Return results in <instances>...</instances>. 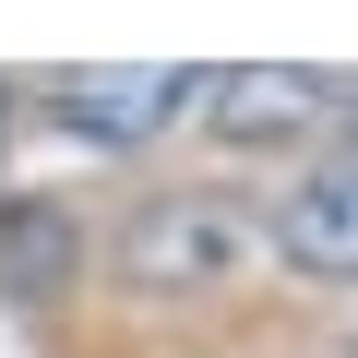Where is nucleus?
<instances>
[{
  "label": "nucleus",
  "instance_id": "0eeeda50",
  "mask_svg": "<svg viewBox=\"0 0 358 358\" xmlns=\"http://www.w3.org/2000/svg\"><path fill=\"white\" fill-rule=\"evenodd\" d=\"M346 358H358V346H346Z\"/></svg>",
  "mask_w": 358,
  "mask_h": 358
},
{
  "label": "nucleus",
  "instance_id": "20e7f679",
  "mask_svg": "<svg viewBox=\"0 0 358 358\" xmlns=\"http://www.w3.org/2000/svg\"><path fill=\"white\" fill-rule=\"evenodd\" d=\"M299 275H346L358 287V155H334V167H310L299 192H287V215L263 227Z\"/></svg>",
  "mask_w": 358,
  "mask_h": 358
},
{
  "label": "nucleus",
  "instance_id": "f257e3e1",
  "mask_svg": "<svg viewBox=\"0 0 358 358\" xmlns=\"http://www.w3.org/2000/svg\"><path fill=\"white\" fill-rule=\"evenodd\" d=\"M263 251V215L251 203H227V192H155L131 227H120V275L131 287H227L239 263Z\"/></svg>",
  "mask_w": 358,
  "mask_h": 358
},
{
  "label": "nucleus",
  "instance_id": "423d86ee",
  "mask_svg": "<svg viewBox=\"0 0 358 358\" xmlns=\"http://www.w3.org/2000/svg\"><path fill=\"white\" fill-rule=\"evenodd\" d=\"M0 155H13V84H0Z\"/></svg>",
  "mask_w": 358,
  "mask_h": 358
},
{
  "label": "nucleus",
  "instance_id": "7ed1b4c3",
  "mask_svg": "<svg viewBox=\"0 0 358 358\" xmlns=\"http://www.w3.org/2000/svg\"><path fill=\"white\" fill-rule=\"evenodd\" d=\"M48 96H60V120L84 143H143V131H167L192 108V72L179 60H96V72H60Z\"/></svg>",
  "mask_w": 358,
  "mask_h": 358
},
{
  "label": "nucleus",
  "instance_id": "f03ea898",
  "mask_svg": "<svg viewBox=\"0 0 358 358\" xmlns=\"http://www.w3.org/2000/svg\"><path fill=\"white\" fill-rule=\"evenodd\" d=\"M192 96H203L215 143H299L334 108V72H310V60H227V72H192Z\"/></svg>",
  "mask_w": 358,
  "mask_h": 358
},
{
  "label": "nucleus",
  "instance_id": "39448f33",
  "mask_svg": "<svg viewBox=\"0 0 358 358\" xmlns=\"http://www.w3.org/2000/svg\"><path fill=\"white\" fill-rule=\"evenodd\" d=\"M84 275V227L60 215V203H0V287H13V299H60Z\"/></svg>",
  "mask_w": 358,
  "mask_h": 358
}]
</instances>
